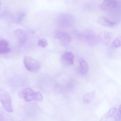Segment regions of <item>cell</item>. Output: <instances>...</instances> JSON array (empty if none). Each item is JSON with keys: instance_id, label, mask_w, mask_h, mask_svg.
<instances>
[{"instance_id": "obj_13", "label": "cell", "mask_w": 121, "mask_h": 121, "mask_svg": "<svg viewBox=\"0 0 121 121\" xmlns=\"http://www.w3.org/2000/svg\"><path fill=\"white\" fill-rule=\"evenodd\" d=\"M80 63V70L81 73L82 74H86L88 70V66L86 61L83 59H80L79 60Z\"/></svg>"}, {"instance_id": "obj_17", "label": "cell", "mask_w": 121, "mask_h": 121, "mask_svg": "<svg viewBox=\"0 0 121 121\" xmlns=\"http://www.w3.org/2000/svg\"><path fill=\"white\" fill-rule=\"evenodd\" d=\"M92 96L90 93H86L83 96V100L86 103H89L91 102Z\"/></svg>"}, {"instance_id": "obj_2", "label": "cell", "mask_w": 121, "mask_h": 121, "mask_svg": "<svg viewBox=\"0 0 121 121\" xmlns=\"http://www.w3.org/2000/svg\"><path fill=\"white\" fill-rule=\"evenodd\" d=\"M20 98L24 99L27 102L32 101H41L43 100V96L39 91H34L30 88H26L20 91L19 93Z\"/></svg>"}, {"instance_id": "obj_14", "label": "cell", "mask_w": 121, "mask_h": 121, "mask_svg": "<svg viewBox=\"0 0 121 121\" xmlns=\"http://www.w3.org/2000/svg\"><path fill=\"white\" fill-rule=\"evenodd\" d=\"M99 38L101 41L105 43L109 42L111 39L110 34L107 32H102L100 35Z\"/></svg>"}, {"instance_id": "obj_9", "label": "cell", "mask_w": 121, "mask_h": 121, "mask_svg": "<svg viewBox=\"0 0 121 121\" xmlns=\"http://www.w3.org/2000/svg\"><path fill=\"white\" fill-rule=\"evenodd\" d=\"M97 21L100 24L104 26L112 27L116 25L117 22L106 17L100 16L97 18Z\"/></svg>"}, {"instance_id": "obj_12", "label": "cell", "mask_w": 121, "mask_h": 121, "mask_svg": "<svg viewBox=\"0 0 121 121\" xmlns=\"http://www.w3.org/2000/svg\"><path fill=\"white\" fill-rule=\"evenodd\" d=\"M9 44L6 40H0V54H5L10 52Z\"/></svg>"}, {"instance_id": "obj_19", "label": "cell", "mask_w": 121, "mask_h": 121, "mask_svg": "<svg viewBox=\"0 0 121 121\" xmlns=\"http://www.w3.org/2000/svg\"><path fill=\"white\" fill-rule=\"evenodd\" d=\"M60 89L61 88L60 86L58 85H57L56 86V87H55L54 90H55L56 92H58L59 90H60Z\"/></svg>"}, {"instance_id": "obj_8", "label": "cell", "mask_w": 121, "mask_h": 121, "mask_svg": "<svg viewBox=\"0 0 121 121\" xmlns=\"http://www.w3.org/2000/svg\"><path fill=\"white\" fill-rule=\"evenodd\" d=\"M74 56L70 52H65L61 57V61L66 65H73L74 63Z\"/></svg>"}, {"instance_id": "obj_6", "label": "cell", "mask_w": 121, "mask_h": 121, "mask_svg": "<svg viewBox=\"0 0 121 121\" xmlns=\"http://www.w3.org/2000/svg\"><path fill=\"white\" fill-rule=\"evenodd\" d=\"M55 38L59 41L64 46H68L71 41V38L69 34L65 32L56 31L54 34Z\"/></svg>"}, {"instance_id": "obj_7", "label": "cell", "mask_w": 121, "mask_h": 121, "mask_svg": "<svg viewBox=\"0 0 121 121\" xmlns=\"http://www.w3.org/2000/svg\"><path fill=\"white\" fill-rule=\"evenodd\" d=\"M121 115L116 108H111L102 117L101 121H118L121 120Z\"/></svg>"}, {"instance_id": "obj_3", "label": "cell", "mask_w": 121, "mask_h": 121, "mask_svg": "<svg viewBox=\"0 0 121 121\" xmlns=\"http://www.w3.org/2000/svg\"><path fill=\"white\" fill-rule=\"evenodd\" d=\"M0 102L2 103L3 107L6 112H13V109L11 97L8 93L0 87Z\"/></svg>"}, {"instance_id": "obj_18", "label": "cell", "mask_w": 121, "mask_h": 121, "mask_svg": "<svg viewBox=\"0 0 121 121\" xmlns=\"http://www.w3.org/2000/svg\"><path fill=\"white\" fill-rule=\"evenodd\" d=\"M25 17V14L23 13H20L19 14L17 17V23L18 24L21 23Z\"/></svg>"}, {"instance_id": "obj_21", "label": "cell", "mask_w": 121, "mask_h": 121, "mask_svg": "<svg viewBox=\"0 0 121 121\" xmlns=\"http://www.w3.org/2000/svg\"></svg>"}, {"instance_id": "obj_10", "label": "cell", "mask_w": 121, "mask_h": 121, "mask_svg": "<svg viewBox=\"0 0 121 121\" xmlns=\"http://www.w3.org/2000/svg\"><path fill=\"white\" fill-rule=\"evenodd\" d=\"M14 33L18 37L19 43L22 45L24 44L26 42L27 39L26 35L22 30H17L14 32Z\"/></svg>"}, {"instance_id": "obj_15", "label": "cell", "mask_w": 121, "mask_h": 121, "mask_svg": "<svg viewBox=\"0 0 121 121\" xmlns=\"http://www.w3.org/2000/svg\"><path fill=\"white\" fill-rule=\"evenodd\" d=\"M38 45L40 47L45 48L48 45V42L45 39H41L38 42Z\"/></svg>"}, {"instance_id": "obj_1", "label": "cell", "mask_w": 121, "mask_h": 121, "mask_svg": "<svg viewBox=\"0 0 121 121\" xmlns=\"http://www.w3.org/2000/svg\"><path fill=\"white\" fill-rule=\"evenodd\" d=\"M100 8L102 10L108 12L113 19H117L120 14V4L117 0H103Z\"/></svg>"}, {"instance_id": "obj_20", "label": "cell", "mask_w": 121, "mask_h": 121, "mask_svg": "<svg viewBox=\"0 0 121 121\" xmlns=\"http://www.w3.org/2000/svg\"><path fill=\"white\" fill-rule=\"evenodd\" d=\"M3 120V119L2 116V114H1V113L0 112V121Z\"/></svg>"}, {"instance_id": "obj_11", "label": "cell", "mask_w": 121, "mask_h": 121, "mask_svg": "<svg viewBox=\"0 0 121 121\" xmlns=\"http://www.w3.org/2000/svg\"><path fill=\"white\" fill-rule=\"evenodd\" d=\"M86 41L90 43H95L97 40V38L95 33L92 31L86 32L84 34Z\"/></svg>"}, {"instance_id": "obj_5", "label": "cell", "mask_w": 121, "mask_h": 121, "mask_svg": "<svg viewBox=\"0 0 121 121\" xmlns=\"http://www.w3.org/2000/svg\"><path fill=\"white\" fill-rule=\"evenodd\" d=\"M74 22L73 16L68 13L61 14L57 19V24L61 28H69L73 25Z\"/></svg>"}, {"instance_id": "obj_4", "label": "cell", "mask_w": 121, "mask_h": 121, "mask_svg": "<svg viewBox=\"0 0 121 121\" xmlns=\"http://www.w3.org/2000/svg\"><path fill=\"white\" fill-rule=\"evenodd\" d=\"M24 63L26 68L32 73L38 72L41 67V64L38 60L30 56H25Z\"/></svg>"}, {"instance_id": "obj_16", "label": "cell", "mask_w": 121, "mask_h": 121, "mask_svg": "<svg viewBox=\"0 0 121 121\" xmlns=\"http://www.w3.org/2000/svg\"><path fill=\"white\" fill-rule=\"evenodd\" d=\"M121 45V41L119 37H117L114 39L112 42V46L115 48H119Z\"/></svg>"}]
</instances>
